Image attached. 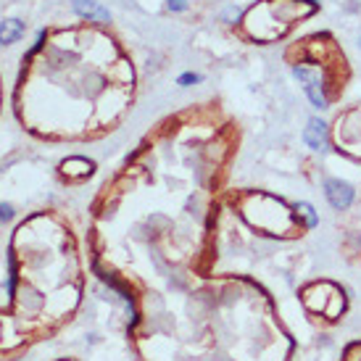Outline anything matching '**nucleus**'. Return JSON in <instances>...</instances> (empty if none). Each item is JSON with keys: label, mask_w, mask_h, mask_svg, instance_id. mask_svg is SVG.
I'll return each instance as SVG.
<instances>
[{"label": "nucleus", "mask_w": 361, "mask_h": 361, "mask_svg": "<svg viewBox=\"0 0 361 361\" xmlns=\"http://www.w3.org/2000/svg\"><path fill=\"white\" fill-rule=\"evenodd\" d=\"M16 216V209L11 203H0V221H11Z\"/></svg>", "instance_id": "obj_11"}, {"label": "nucleus", "mask_w": 361, "mask_h": 361, "mask_svg": "<svg viewBox=\"0 0 361 361\" xmlns=\"http://www.w3.org/2000/svg\"><path fill=\"white\" fill-rule=\"evenodd\" d=\"M295 211H298V216L303 219V227H306V230L319 227V214L314 211V206H311V203H306V201L295 203Z\"/></svg>", "instance_id": "obj_7"}, {"label": "nucleus", "mask_w": 361, "mask_h": 361, "mask_svg": "<svg viewBox=\"0 0 361 361\" xmlns=\"http://www.w3.org/2000/svg\"><path fill=\"white\" fill-rule=\"evenodd\" d=\"M61 171H63L69 180H85V177H90L92 171H95V164L87 159H82V156H74V159H66L61 164Z\"/></svg>", "instance_id": "obj_5"}, {"label": "nucleus", "mask_w": 361, "mask_h": 361, "mask_svg": "<svg viewBox=\"0 0 361 361\" xmlns=\"http://www.w3.org/2000/svg\"><path fill=\"white\" fill-rule=\"evenodd\" d=\"M27 32V24L21 19H3L0 21V45H13L19 42Z\"/></svg>", "instance_id": "obj_6"}, {"label": "nucleus", "mask_w": 361, "mask_h": 361, "mask_svg": "<svg viewBox=\"0 0 361 361\" xmlns=\"http://www.w3.org/2000/svg\"><path fill=\"white\" fill-rule=\"evenodd\" d=\"M45 40H48V30H40V32H37V37H35V42H32V48L27 51V56L21 59V63H24V66H27V63H30V61L42 51V45H45Z\"/></svg>", "instance_id": "obj_8"}, {"label": "nucleus", "mask_w": 361, "mask_h": 361, "mask_svg": "<svg viewBox=\"0 0 361 361\" xmlns=\"http://www.w3.org/2000/svg\"><path fill=\"white\" fill-rule=\"evenodd\" d=\"M303 140H306V145H309L311 151H317V153L327 151V148H330V127H327V121L319 119V116H314V119L306 121Z\"/></svg>", "instance_id": "obj_3"}, {"label": "nucleus", "mask_w": 361, "mask_h": 361, "mask_svg": "<svg viewBox=\"0 0 361 361\" xmlns=\"http://www.w3.org/2000/svg\"><path fill=\"white\" fill-rule=\"evenodd\" d=\"M198 82H201V74H195V71H185V74L177 77V85H180V87H192V85H198Z\"/></svg>", "instance_id": "obj_9"}, {"label": "nucleus", "mask_w": 361, "mask_h": 361, "mask_svg": "<svg viewBox=\"0 0 361 361\" xmlns=\"http://www.w3.org/2000/svg\"><path fill=\"white\" fill-rule=\"evenodd\" d=\"M71 11L85 21H95V24H109L111 13L103 8L98 0H71Z\"/></svg>", "instance_id": "obj_4"}, {"label": "nucleus", "mask_w": 361, "mask_h": 361, "mask_svg": "<svg viewBox=\"0 0 361 361\" xmlns=\"http://www.w3.org/2000/svg\"><path fill=\"white\" fill-rule=\"evenodd\" d=\"M188 6H190V0H166V8L171 13H182V11H188Z\"/></svg>", "instance_id": "obj_10"}, {"label": "nucleus", "mask_w": 361, "mask_h": 361, "mask_svg": "<svg viewBox=\"0 0 361 361\" xmlns=\"http://www.w3.org/2000/svg\"><path fill=\"white\" fill-rule=\"evenodd\" d=\"M324 198L335 211H345L353 206V198H356V190H353L351 182L338 180V177H330L324 180Z\"/></svg>", "instance_id": "obj_2"}, {"label": "nucleus", "mask_w": 361, "mask_h": 361, "mask_svg": "<svg viewBox=\"0 0 361 361\" xmlns=\"http://www.w3.org/2000/svg\"><path fill=\"white\" fill-rule=\"evenodd\" d=\"M293 77L301 82L303 92L309 103L317 111L330 109V95H327V77L322 74V69L311 66V63H293Z\"/></svg>", "instance_id": "obj_1"}]
</instances>
